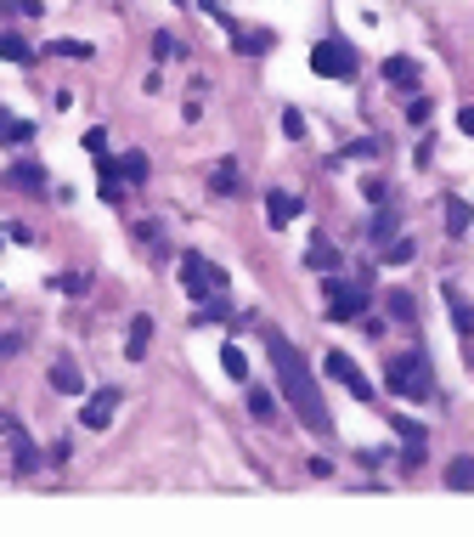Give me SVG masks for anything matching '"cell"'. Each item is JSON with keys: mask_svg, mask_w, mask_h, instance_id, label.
I'll list each match as a JSON object with an SVG mask.
<instances>
[{"mask_svg": "<svg viewBox=\"0 0 474 537\" xmlns=\"http://www.w3.org/2000/svg\"><path fill=\"white\" fill-rule=\"evenodd\" d=\"M266 356H271L277 384H283V396H288V407L299 413V424L316 430V436H328V430H333V413H328V402H322L316 379H311V362L299 356V346H294L283 329H266Z\"/></svg>", "mask_w": 474, "mask_h": 537, "instance_id": "1", "label": "cell"}, {"mask_svg": "<svg viewBox=\"0 0 474 537\" xmlns=\"http://www.w3.org/2000/svg\"><path fill=\"white\" fill-rule=\"evenodd\" d=\"M384 384L401 396V402H429L435 396V374H429V362L413 351V356H396L390 374H384Z\"/></svg>", "mask_w": 474, "mask_h": 537, "instance_id": "2", "label": "cell"}, {"mask_svg": "<svg viewBox=\"0 0 474 537\" xmlns=\"http://www.w3.org/2000/svg\"><path fill=\"white\" fill-rule=\"evenodd\" d=\"M181 289H187L192 300H214V294H226V272L214 266L209 255L187 249V255H181Z\"/></svg>", "mask_w": 474, "mask_h": 537, "instance_id": "3", "label": "cell"}, {"mask_svg": "<svg viewBox=\"0 0 474 537\" xmlns=\"http://www.w3.org/2000/svg\"><path fill=\"white\" fill-rule=\"evenodd\" d=\"M368 283H373L368 272H356V277H328V294H333L328 317H333V322H356L361 311H368Z\"/></svg>", "mask_w": 474, "mask_h": 537, "instance_id": "4", "label": "cell"}, {"mask_svg": "<svg viewBox=\"0 0 474 537\" xmlns=\"http://www.w3.org/2000/svg\"><path fill=\"white\" fill-rule=\"evenodd\" d=\"M311 69L322 79H356V51L344 40H322V46H311Z\"/></svg>", "mask_w": 474, "mask_h": 537, "instance_id": "5", "label": "cell"}, {"mask_svg": "<svg viewBox=\"0 0 474 537\" xmlns=\"http://www.w3.org/2000/svg\"><path fill=\"white\" fill-rule=\"evenodd\" d=\"M328 374H333V379H339V384H344V391H351L356 402H368V396H373L368 374H361V368H356V362L344 356V351H328Z\"/></svg>", "mask_w": 474, "mask_h": 537, "instance_id": "6", "label": "cell"}, {"mask_svg": "<svg viewBox=\"0 0 474 537\" xmlns=\"http://www.w3.org/2000/svg\"><path fill=\"white\" fill-rule=\"evenodd\" d=\"M114 413H119V391H114V384H102V391H91V402L79 407L85 430H107V424H114Z\"/></svg>", "mask_w": 474, "mask_h": 537, "instance_id": "7", "label": "cell"}, {"mask_svg": "<svg viewBox=\"0 0 474 537\" xmlns=\"http://www.w3.org/2000/svg\"><path fill=\"white\" fill-rule=\"evenodd\" d=\"M6 187L12 192H40V187H46V164H40V159H17L6 170Z\"/></svg>", "mask_w": 474, "mask_h": 537, "instance_id": "8", "label": "cell"}, {"mask_svg": "<svg viewBox=\"0 0 474 537\" xmlns=\"http://www.w3.org/2000/svg\"><path fill=\"white\" fill-rule=\"evenodd\" d=\"M266 209H271V227H288L294 215H299V199L283 187H266Z\"/></svg>", "mask_w": 474, "mask_h": 537, "instance_id": "9", "label": "cell"}, {"mask_svg": "<svg viewBox=\"0 0 474 537\" xmlns=\"http://www.w3.org/2000/svg\"><path fill=\"white\" fill-rule=\"evenodd\" d=\"M446 294V311H451V322H458V334H474V300H463V289H441Z\"/></svg>", "mask_w": 474, "mask_h": 537, "instance_id": "10", "label": "cell"}, {"mask_svg": "<svg viewBox=\"0 0 474 537\" xmlns=\"http://www.w3.org/2000/svg\"><path fill=\"white\" fill-rule=\"evenodd\" d=\"M147 346H153V317H131V339H124V356L141 362Z\"/></svg>", "mask_w": 474, "mask_h": 537, "instance_id": "11", "label": "cell"}, {"mask_svg": "<svg viewBox=\"0 0 474 537\" xmlns=\"http://www.w3.org/2000/svg\"><path fill=\"white\" fill-rule=\"evenodd\" d=\"M232 40H237V51H249V57H260V51H271V46H277V34H271V29H243V23L232 29Z\"/></svg>", "mask_w": 474, "mask_h": 537, "instance_id": "12", "label": "cell"}, {"mask_svg": "<svg viewBox=\"0 0 474 537\" xmlns=\"http://www.w3.org/2000/svg\"><path fill=\"white\" fill-rule=\"evenodd\" d=\"M51 391H62V396H85V374L68 368V362H57V368H51Z\"/></svg>", "mask_w": 474, "mask_h": 537, "instance_id": "13", "label": "cell"}, {"mask_svg": "<svg viewBox=\"0 0 474 537\" xmlns=\"http://www.w3.org/2000/svg\"><path fill=\"white\" fill-rule=\"evenodd\" d=\"M305 266H316V272H339V249H333L328 238H311V249H305Z\"/></svg>", "mask_w": 474, "mask_h": 537, "instance_id": "14", "label": "cell"}, {"mask_svg": "<svg viewBox=\"0 0 474 537\" xmlns=\"http://www.w3.org/2000/svg\"><path fill=\"white\" fill-rule=\"evenodd\" d=\"M384 79H390V85H418V62L413 57H390V62H384Z\"/></svg>", "mask_w": 474, "mask_h": 537, "instance_id": "15", "label": "cell"}, {"mask_svg": "<svg viewBox=\"0 0 474 537\" xmlns=\"http://www.w3.org/2000/svg\"><path fill=\"white\" fill-rule=\"evenodd\" d=\"M441 215H446V232H469V221H474V209H469L463 199H446Z\"/></svg>", "mask_w": 474, "mask_h": 537, "instance_id": "16", "label": "cell"}, {"mask_svg": "<svg viewBox=\"0 0 474 537\" xmlns=\"http://www.w3.org/2000/svg\"><path fill=\"white\" fill-rule=\"evenodd\" d=\"M446 486L474 492V458H451V464H446Z\"/></svg>", "mask_w": 474, "mask_h": 537, "instance_id": "17", "label": "cell"}, {"mask_svg": "<svg viewBox=\"0 0 474 537\" xmlns=\"http://www.w3.org/2000/svg\"><path fill=\"white\" fill-rule=\"evenodd\" d=\"M249 413L254 419H277V396L266 391V384H249Z\"/></svg>", "mask_w": 474, "mask_h": 537, "instance_id": "18", "label": "cell"}, {"mask_svg": "<svg viewBox=\"0 0 474 537\" xmlns=\"http://www.w3.org/2000/svg\"><path fill=\"white\" fill-rule=\"evenodd\" d=\"M6 436H12V458H17V469H34L40 458H34V441L23 436V430H6Z\"/></svg>", "mask_w": 474, "mask_h": 537, "instance_id": "19", "label": "cell"}, {"mask_svg": "<svg viewBox=\"0 0 474 537\" xmlns=\"http://www.w3.org/2000/svg\"><path fill=\"white\" fill-rule=\"evenodd\" d=\"M209 181H214V192H226V199H232V192H243V181H237V164H232V159H226V164H214V176H209Z\"/></svg>", "mask_w": 474, "mask_h": 537, "instance_id": "20", "label": "cell"}, {"mask_svg": "<svg viewBox=\"0 0 474 537\" xmlns=\"http://www.w3.org/2000/svg\"><path fill=\"white\" fill-rule=\"evenodd\" d=\"M0 57L6 62H34V46H23L17 34H0Z\"/></svg>", "mask_w": 474, "mask_h": 537, "instance_id": "21", "label": "cell"}, {"mask_svg": "<svg viewBox=\"0 0 474 537\" xmlns=\"http://www.w3.org/2000/svg\"><path fill=\"white\" fill-rule=\"evenodd\" d=\"M221 368H226V379H249V356L237 351V346H226L221 351Z\"/></svg>", "mask_w": 474, "mask_h": 537, "instance_id": "22", "label": "cell"}, {"mask_svg": "<svg viewBox=\"0 0 474 537\" xmlns=\"http://www.w3.org/2000/svg\"><path fill=\"white\" fill-rule=\"evenodd\" d=\"M181 51H187V46H181V40H176V34H169V29H159V34H153V57H159V62H169V57H181Z\"/></svg>", "mask_w": 474, "mask_h": 537, "instance_id": "23", "label": "cell"}, {"mask_svg": "<svg viewBox=\"0 0 474 537\" xmlns=\"http://www.w3.org/2000/svg\"><path fill=\"white\" fill-rule=\"evenodd\" d=\"M51 51H57V57H68V62H85V57H91L96 46H91V40H57Z\"/></svg>", "mask_w": 474, "mask_h": 537, "instance_id": "24", "label": "cell"}, {"mask_svg": "<svg viewBox=\"0 0 474 537\" xmlns=\"http://www.w3.org/2000/svg\"><path fill=\"white\" fill-rule=\"evenodd\" d=\"M384 261H390V266H406V261H413V238H390V244H384Z\"/></svg>", "mask_w": 474, "mask_h": 537, "instance_id": "25", "label": "cell"}, {"mask_svg": "<svg viewBox=\"0 0 474 537\" xmlns=\"http://www.w3.org/2000/svg\"><path fill=\"white\" fill-rule=\"evenodd\" d=\"M119 170H124V181H147V153H124Z\"/></svg>", "mask_w": 474, "mask_h": 537, "instance_id": "26", "label": "cell"}, {"mask_svg": "<svg viewBox=\"0 0 474 537\" xmlns=\"http://www.w3.org/2000/svg\"><path fill=\"white\" fill-rule=\"evenodd\" d=\"M57 289H62V294H85V289H91V277H79V272H62V277H57Z\"/></svg>", "mask_w": 474, "mask_h": 537, "instance_id": "27", "label": "cell"}, {"mask_svg": "<svg viewBox=\"0 0 474 537\" xmlns=\"http://www.w3.org/2000/svg\"><path fill=\"white\" fill-rule=\"evenodd\" d=\"M390 424H396V436H406V441H424V430H418V424H413V419H401V413H396V419H390Z\"/></svg>", "mask_w": 474, "mask_h": 537, "instance_id": "28", "label": "cell"}, {"mask_svg": "<svg viewBox=\"0 0 474 537\" xmlns=\"http://www.w3.org/2000/svg\"><path fill=\"white\" fill-rule=\"evenodd\" d=\"M85 153L102 159V153H107V131H85Z\"/></svg>", "mask_w": 474, "mask_h": 537, "instance_id": "29", "label": "cell"}, {"mask_svg": "<svg viewBox=\"0 0 474 537\" xmlns=\"http://www.w3.org/2000/svg\"><path fill=\"white\" fill-rule=\"evenodd\" d=\"M283 131H288L294 142H299V136H305V119H299V114H294V107H288V114H283Z\"/></svg>", "mask_w": 474, "mask_h": 537, "instance_id": "30", "label": "cell"}, {"mask_svg": "<svg viewBox=\"0 0 474 537\" xmlns=\"http://www.w3.org/2000/svg\"><path fill=\"white\" fill-rule=\"evenodd\" d=\"M458 131H463V136H474V107H463V114H458Z\"/></svg>", "mask_w": 474, "mask_h": 537, "instance_id": "31", "label": "cell"}, {"mask_svg": "<svg viewBox=\"0 0 474 537\" xmlns=\"http://www.w3.org/2000/svg\"><path fill=\"white\" fill-rule=\"evenodd\" d=\"M176 6H181V0H176Z\"/></svg>", "mask_w": 474, "mask_h": 537, "instance_id": "32", "label": "cell"}]
</instances>
